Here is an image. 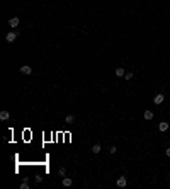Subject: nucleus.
<instances>
[{"label":"nucleus","mask_w":170,"mask_h":189,"mask_svg":"<svg viewBox=\"0 0 170 189\" xmlns=\"http://www.w3.org/2000/svg\"><path fill=\"white\" fill-rule=\"evenodd\" d=\"M165 155H167V157H170V148H167V150H165Z\"/></svg>","instance_id":"17"},{"label":"nucleus","mask_w":170,"mask_h":189,"mask_svg":"<svg viewBox=\"0 0 170 189\" xmlns=\"http://www.w3.org/2000/svg\"><path fill=\"white\" fill-rule=\"evenodd\" d=\"M158 130H160L162 133H163V131H167V130H168V123H160Z\"/></svg>","instance_id":"11"},{"label":"nucleus","mask_w":170,"mask_h":189,"mask_svg":"<svg viewBox=\"0 0 170 189\" xmlns=\"http://www.w3.org/2000/svg\"><path fill=\"white\" fill-rule=\"evenodd\" d=\"M100 150H102V147L99 143H95L94 147H92V153H100Z\"/></svg>","instance_id":"10"},{"label":"nucleus","mask_w":170,"mask_h":189,"mask_svg":"<svg viewBox=\"0 0 170 189\" xmlns=\"http://www.w3.org/2000/svg\"><path fill=\"white\" fill-rule=\"evenodd\" d=\"M116 152H117V148H116V147H114V145H112V147H109V153H116Z\"/></svg>","instance_id":"15"},{"label":"nucleus","mask_w":170,"mask_h":189,"mask_svg":"<svg viewBox=\"0 0 170 189\" xmlns=\"http://www.w3.org/2000/svg\"><path fill=\"white\" fill-rule=\"evenodd\" d=\"M73 121H75V116L73 114H68L66 118H65V123H68V124H72Z\"/></svg>","instance_id":"12"},{"label":"nucleus","mask_w":170,"mask_h":189,"mask_svg":"<svg viewBox=\"0 0 170 189\" xmlns=\"http://www.w3.org/2000/svg\"><path fill=\"white\" fill-rule=\"evenodd\" d=\"M29 187V184H27V181H24L22 184H21V189H27Z\"/></svg>","instance_id":"16"},{"label":"nucleus","mask_w":170,"mask_h":189,"mask_svg":"<svg viewBox=\"0 0 170 189\" xmlns=\"http://www.w3.org/2000/svg\"><path fill=\"white\" fill-rule=\"evenodd\" d=\"M9 26H10V27H17V26H19V17H12L10 21H9Z\"/></svg>","instance_id":"7"},{"label":"nucleus","mask_w":170,"mask_h":189,"mask_svg":"<svg viewBox=\"0 0 170 189\" xmlns=\"http://www.w3.org/2000/svg\"><path fill=\"white\" fill-rule=\"evenodd\" d=\"M9 118H10L9 111H2V113H0V119H2V121H7Z\"/></svg>","instance_id":"8"},{"label":"nucleus","mask_w":170,"mask_h":189,"mask_svg":"<svg viewBox=\"0 0 170 189\" xmlns=\"http://www.w3.org/2000/svg\"><path fill=\"white\" fill-rule=\"evenodd\" d=\"M114 73H116V77H124L126 70L124 68H116V70H114Z\"/></svg>","instance_id":"9"},{"label":"nucleus","mask_w":170,"mask_h":189,"mask_svg":"<svg viewBox=\"0 0 170 189\" xmlns=\"http://www.w3.org/2000/svg\"><path fill=\"white\" fill-rule=\"evenodd\" d=\"M163 99H165V96H163V94H157V96H155V99H153V102H155L157 106H158V104H162V102H163Z\"/></svg>","instance_id":"5"},{"label":"nucleus","mask_w":170,"mask_h":189,"mask_svg":"<svg viewBox=\"0 0 170 189\" xmlns=\"http://www.w3.org/2000/svg\"><path fill=\"white\" fill-rule=\"evenodd\" d=\"M143 118H145V119H146V121L153 119V113H151V111H150V109H146V111L143 113Z\"/></svg>","instance_id":"6"},{"label":"nucleus","mask_w":170,"mask_h":189,"mask_svg":"<svg viewBox=\"0 0 170 189\" xmlns=\"http://www.w3.org/2000/svg\"><path fill=\"white\" fill-rule=\"evenodd\" d=\"M124 78H126V80H131V78H133V73H131V72H126V73H124Z\"/></svg>","instance_id":"14"},{"label":"nucleus","mask_w":170,"mask_h":189,"mask_svg":"<svg viewBox=\"0 0 170 189\" xmlns=\"http://www.w3.org/2000/svg\"><path fill=\"white\" fill-rule=\"evenodd\" d=\"M116 184H117V187H126V184H128V181H126V177L123 176V177H119L117 181H116Z\"/></svg>","instance_id":"4"},{"label":"nucleus","mask_w":170,"mask_h":189,"mask_svg":"<svg viewBox=\"0 0 170 189\" xmlns=\"http://www.w3.org/2000/svg\"><path fill=\"white\" fill-rule=\"evenodd\" d=\"M58 174H60V176H65V174H66V169H65V167H60V169H58Z\"/></svg>","instance_id":"13"},{"label":"nucleus","mask_w":170,"mask_h":189,"mask_svg":"<svg viewBox=\"0 0 170 189\" xmlns=\"http://www.w3.org/2000/svg\"><path fill=\"white\" fill-rule=\"evenodd\" d=\"M15 39H17V33H15V31H10V33H7V34H5V41H7V43H14Z\"/></svg>","instance_id":"1"},{"label":"nucleus","mask_w":170,"mask_h":189,"mask_svg":"<svg viewBox=\"0 0 170 189\" xmlns=\"http://www.w3.org/2000/svg\"><path fill=\"white\" fill-rule=\"evenodd\" d=\"M61 184H63V187H70V186L73 184V179H72V177H63Z\"/></svg>","instance_id":"3"},{"label":"nucleus","mask_w":170,"mask_h":189,"mask_svg":"<svg viewBox=\"0 0 170 189\" xmlns=\"http://www.w3.org/2000/svg\"><path fill=\"white\" fill-rule=\"evenodd\" d=\"M19 72H21L22 75H31V73H32V68H31L29 65H22V67L19 68Z\"/></svg>","instance_id":"2"}]
</instances>
